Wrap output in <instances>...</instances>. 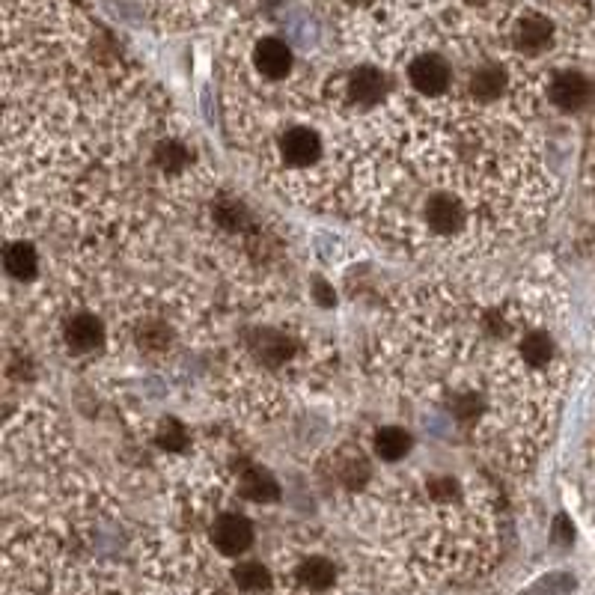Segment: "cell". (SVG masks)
<instances>
[{"instance_id":"13","label":"cell","mask_w":595,"mask_h":595,"mask_svg":"<svg viewBox=\"0 0 595 595\" xmlns=\"http://www.w3.org/2000/svg\"><path fill=\"white\" fill-rule=\"evenodd\" d=\"M411 450V435L399 426H387L375 435V453L384 462H399Z\"/></svg>"},{"instance_id":"20","label":"cell","mask_w":595,"mask_h":595,"mask_svg":"<svg viewBox=\"0 0 595 595\" xmlns=\"http://www.w3.org/2000/svg\"><path fill=\"white\" fill-rule=\"evenodd\" d=\"M185 441H188V438H185V429H182V423H176V420H167V423L161 426L158 444H161L164 450H179Z\"/></svg>"},{"instance_id":"12","label":"cell","mask_w":595,"mask_h":595,"mask_svg":"<svg viewBox=\"0 0 595 595\" xmlns=\"http://www.w3.org/2000/svg\"><path fill=\"white\" fill-rule=\"evenodd\" d=\"M3 268L15 280H30L36 274V253H33V247L24 244V241L9 244L6 253H3Z\"/></svg>"},{"instance_id":"21","label":"cell","mask_w":595,"mask_h":595,"mask_svg":"<svg viewBox=\"0 0 595 595\" xmlns=\"http://www.w3.org/2000/svg\"><path fill=\"white\" fill-rule=\"evenodd\" d=\"M215 218H218V224L224 230H238L244 224V209L236 206V203H224V206L215 209Z\"/></svg>"},{"instance_id":"7","label":"cell","mask_w":595,"mask_h":595,"mask_svg":"<svg viewBox=\"0 0 595 595\" xmlns=\"http://www.w3.org/2000/svg\"><path fill=\"white\" fill-rule=\"evenodd\" d=\"M554 27L545 15H524L515 30V42L524 54H542L551 45Z\"/></svg>"},{"instance_id":"19","label":"cell","mask_w":595,"mask_h":595,"mask_svg":"<svg viewBox=\"0 0 595 595\" xmlns=\"http://www.w3.org/2000/svg\"><path fill=\"white\" fill-rule=\"evenodd\" d=\"M140 346L143 349H152V352H161V349H167V343H170V334H167V328H161V325H149V328H143L140 331Z\"/></svg>"},{"instance_id":"5","label":"cell","mask_w":595,"mask_h":595,"mask_svg":"<svg viewBox=\"0 0 595 595\" xmlns=\"http://www.w3.org/2000/svg\"><path fill=\"white\" fill-rule=\"evenodd\" d=\"M253 63H256V69H259L265 78L277 81V78H286V75H289V69H292V51H289L286 42L268 36V39H262V42L256 45Z\"/></svg>"},{"instance_id":"4","label":"cell","mask_w":595,"mask_h":595,"mask_svg":"<svg viewBox=\"0 0 595 595\" xmlns=\"http://www.w3.org/2000/svg\"><path fill=\"white\" fill-rule=\"evenodd\" d=\"M590 96H593V87H590V81H587L584 75H578V72H563V75H557L554 84H551V99H554V105L563 108V111H581V108L590 102Z\"/></svg>"},{"instance_id":"11","label":"cell","mask_w":595,"mask_h":595,"mask_svg":"<svg viewBox=\"0 0 595 595\" xmlns=\"http://www.w3.org/2000/svg\"><path fill=\"white\" fill-rule=\"evenodd\" d=\"M349 93H352V99H355L357 105H363V108L375 105L384 96V78H381V72L372 69V66L357 69L355 75H352V81H349Z\"/></svg>"},{"instance_id":"10","label":"cell","mask_w":595,"mask_h":595,"mask_svg":"<svg viewBox=\"0 0 595 595\" xmlns=\"http://www.w3.org/2000/svg\"><path fill=\"white\" fill-rule=\"evenodd\" d=\"M233 584L241 595H268L274 590V575L262 563H238L233 569Z\"/></svg>"},{"instance_id":"17","label":"cell","mask_w":595,"mask_h":595,"mask_svg":"<svg viewBox=\"0 0 595 595\" xmlns=\"http://www.w3.org/2000/svg\"><path fill=\"white\" fill-rule=\"evenodd\" d=\"M551 355H554V343H551V337H548V334L536 331V334L524 337V343H521V357H524V363H527V366L542 369V366H548Z\"/></svg>"},{"instance_id":"16","label":"cell","mask_w":595,"mask_h":595,"mask_svg":"<svg viewBox=\"0 0 595 595\" xmlns=\"http://www.w3.org/2000/svg\"><path fill=\"white\" fill-rule=\"evenodd\" d=\"M256 355L262 357L265 363L277 366V363H283L286 357L292 355V346H289V340L283 334L262 331V334H256Z\"/></svg>"},{"instance_id":"3","label":"cell","mask_w":595,"mask_h":595,"mask_svg":"<svg viewBox=\"0 0 595 595\" xmlns=\"http://www.w3.org/2000/svg\"><path fill=\"white\" fill-rule=\"evenodd\" d=\"M295 581H298V587H301V590H307L310 595L331 593V590H334V584H337V566H334L328 557L313 554V557H307V560H301V563H298V569H295Z\"/></svg>"},{"instance_id":"2","label":"cell","mask_w":595,"mask_h":595,"mask_svg":"<svg viewBox=\"0 0 595 595\" xmlns=\"http://www.w3.org/2000/svg\"><path fill=\"white\" fill-rule=\"evenodd\" d=\"M408 78L423 96H441L450 87V66L438 54H423L411 63Z\"/></svg>"},{"instance_id":"14","label":"cell","mask_w":595,"mask_h":595,"mask_svg":"<svg viewBox=\"0 0 595 595\" xmlns=\"http://www.w3.org/2000/svg\"><path fill=\"white\" fill-rule=\"evenodd\" d=\"M241 494L247 500H253V503H268V500H277L280 488H277L274 476L268 474V471L253 468V471H247V474L241 476Z\"/></svg>"},{"instance_id":"18","label":"cell","mask_w":595,"mask_h":595,"mask_svg":"<svg viewBox=\"0 0 595 595\" xmlns=\"http://www.w3.org/2000/svg\"><path fill=\"white\" fill-rule=\"evenodd\" d=\"M188 158H191L188 149L176 140H164L155 152V161L164 173H182L188 167Z\"/></svg>"},{"instance_id":"1","label":"cell","mask_w":595,"mask_h":595,"mask_svg":"<svg viewBox=\"0 0 595 595\" xmlns=\"http://www.w3.org/2000/svg\"><path fill=\"white\" fill-rule=\"evenodd\" d=\"M209 536H212V545H215L224 557H238V554H244V551L253 545V524H250L244 515L227 512V515L215 518Z\"/></svg>"},{"instance_id":"9","label":"cell","mask_w":595,"mask_h":595,"mask_svg":"<svg viewBox=\"0 0 595 595\" xmlns=\"http://www.w3.org/2000/svg\"><path fill=\"white\" fill-rule=\"evenodd\" d=\"M426 221L435 233H456L465 224V209L450 197H435L426 209Z\"/></svg>"},{"instance_id":"8","label":"cell","mask_w":595,"mask_h":595,"mask_svg":"<svg viewBox=\"0 0 595 595\" xmlns=\"http://www.w3.org/2000/svg\"><path fill=\"white\" fill-rule=\"evenodd\" d=\"M66 343L75 352H96L105 343V328L96 316L81 313L66 325Z\"/></svg>"},{"instance_id":"22","label":"cell","mask_w":595,"mask_h":595,"mask_svg":"<svg viewBox=\"0 0 595 595\" xmlns=\"http://www.w3.org/2000/svg\"><path fill=\"white\" fill-rule=\"evenodd\" d=\"M349 3H355V6H372L375 0H349Z\"/></svg>"},{"instance_id":"15","label":"cell","mask_w":595,"mask_h":595,"mask_svg":"<svg viewBox=\"0 0 595 595\" xmlns=\"http://www.w3.org/2000/svg\"><path fill=\"white\" fill-rule=\"evenodd\" d=\"M503 84H506V75H503L500 66H482L471 78V93L479 102H491L503 93Z\"/></svg>"},{"instance_id":"6","label":"cell","mask_w":595,"mask_h":595,"mask_svg":"<svg viewBox=\"0 0 595 595\" xmlns=\"http://www.w3.org/2000/svg\"><path fill=\"white\" fill-rule=\"evenodd\" d=\"M280 152L289 164L295 167H307L319 158L322 152V143H319V134H313L310 128H292L289 134H283L280 140Z\"/></svg>"}]
</instances>
